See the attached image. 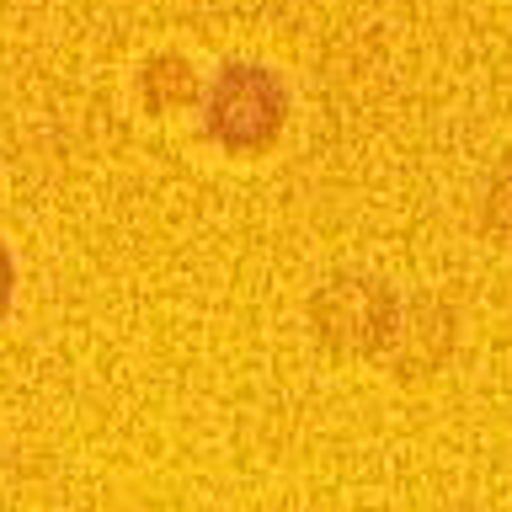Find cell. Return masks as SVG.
Wrapping results in <instances>:
<instances>
[{
  "mask_svg": "<svg viewBox=\"0 0 512 512\" xmlns=\"http://www.w3.org/2000/svg\"><path fill=\"white\" fill-rule=\"evenodd\" d=\"M0 288H6V267H0Z\"/></svg>",
  "mask_w": 512,
  "mask_h": 512,
  "instance_id": "cell-1",
  "label": "cell"
}]
</instances>
